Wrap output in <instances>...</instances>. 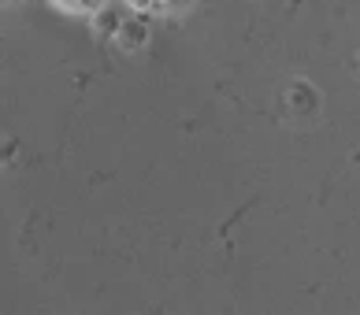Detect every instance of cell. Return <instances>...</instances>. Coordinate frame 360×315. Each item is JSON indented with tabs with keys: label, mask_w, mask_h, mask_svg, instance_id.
<instances>
[{
	"label": "cell",
	"mask_w": 360,
	"mask_h": 315,
	"mask_svg": "<svg viewBox=\"0 0 360 315\" xmlns=\"http://www.w3.org/2000/svg\"><path fill=\"white\" fill-rule=\"evenodd\" d=\"M134 11H141V15H153V19H175L182 15V11H190L197 0H127Z\"/></svg>",
	"instance_id": "6da1fadb"
},
{
	"label": "cell",
	"mask_w": 360,
	"mask_h": 315,
	"mask_svg": "<svg viewBox=\"0 0 360 315\" xmlns=\"http://www.w3.org/2000/svg\"><path fill=\"white\" fill-rule=\"evenodd\" d=\"M56 11H63V15H75V19H89L97 15V11H104L112 4V0H49Z\"/></svg>",
	"instance_id": "7a4b0ae2"
}]
</instances>
